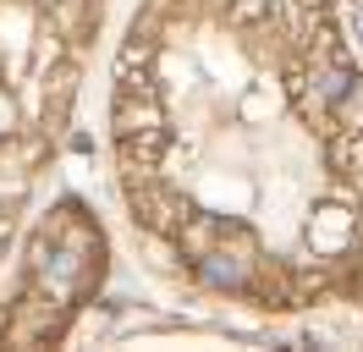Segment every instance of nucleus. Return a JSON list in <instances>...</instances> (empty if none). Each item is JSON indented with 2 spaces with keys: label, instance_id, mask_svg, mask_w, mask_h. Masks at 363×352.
<instances>
[{
  "label": "nucleus",
  "instance_id": "nucleus-3",
  "mask_svg": "<svg viewBox=\"0 0 363 352\" xmlns=\"http://www.w3.org/2000/svg\"><path fill=\"white\" fill-rule=\"evenodd\" d=\"M165 127V110H160L155 94H116V132L133 138V132Z\"/></svg>",
  "mask_w": 363,
  "mask_h": 352
},
{
  "label": "nucleus",
  "instance_id": "nucleus-5",
  "mask_svg": "<svg viewBox=\"0 0 363 352\" xmlns=\"http://www.w3.org/2000/svg\"><path fill=\"white\" fill-rule=\"evenodd\" d=\"M199 270H204L209 286H242V275H248V270H242V259H231V253H204V264H199Z\"/></svg>",
  "mask_w": 363,
  "mask_h": 352
},
{
  "label": "nucleus",
  "instance_id": "nucleus-4",
  "mask_svg": "<svg viewBox=\"0 0 363 352\" xmlns=\"http://www.w3.org/2000/svg\"><path fill=\"white\" fill-rule=\"evenodd\" d=\"M330 165H336L341 176H352V182H363V132H341L336 143H330Z\"/></svg>",
  "mask_w": 363,
  "mask_h": 352
},
{
  "label": "nucleus",
  "instance_id": "nucleus-7",
  "mask_svg": "<svg viewBox=\"0 0 363 352\" xmlns=\"http://www.w3.org/2000/svg\"><path fill=\"white\" fill-rule=\"evenodd\" d=\"M336 105H341V116H347V121H352V127L363 132V88L352 83V88H347V94H341V99H336Z\"/></svg>",
  "mask_w": 363,
  "mask_h": 352
},
{
  "label": "nucleus",
  "instance_id": "nucleus-9",
  "mask_svg": "<svg viewBox=\"0 0 363 352\" xmlns=\"http://www.w3.org/2000/svg\"><path fill=\"white\" fill-rule=\"evenodd\" d=\"M352 28H358V39H363V0H352Z\"/></svg>",
  "mask_w": 363,
  "mask_h": 352
},
{
  "label": "nucleus",
  "instance_id": "nucleus-1",
  "mask_svg": "<svg viewBox=\"0 0 363 352\" xmlns=\"http://www.w3.org/2000/svg\"><path fill=\"white\" fill-rule=\"evenodd\" d=\"M127 193H133V209L149 231H182V220L193 215V204L182 193H171V187H155V176L149 182H127Z\"/></svg>",
  "mask_w": 363,
  "mask_h": 352
},
{
  "label": "nucleus",
  "instance_id": "nucleus-2",
  "mask_svg": "<svg viewBox=\"0 0 363 352\" xmlns=\"http://www.w3.org/2000/svg\"><path fill=\"white\" fill-rule=\"evenodd\" d=\"M352 226H358V215H352V209L325 204V209L314 215V226H308V242H314L319 253H341V248L352 242Z\"/></svg>",
  "mask_w": 363,
  "mask_h": 352
},
{
  "label": "nucleus",
  "instance_id": "nucleus-6",
  "mask_svg": "<svg viewBox=\"0 0 363 352\" xmlns=\"http://www.w3.org/2000/svg\"><path fill=\"white\" fill-rule=\"evenodd\" d=\"M314 83H319V99H330V105H336V99H341L352 83H358V77L347 72V61H330L325 72H314Z\"/></svg>",
  "mask_w": 363,
  "mask_h": 352
},
{
  "label": "nucleus",
  "instance_id": "nucleus-10",
  "mask_svg": "<svg viewBox=\"0 0 363 352\" xmlns=\"http://www.w3.org/2000/svg\"><path fill=\"white\" fill-rule=\"evenodd\" d=\"M11 237V215H6V209H0V242Z\"/></svg>",
  "mask_w": 363,
  "mask_h": 352
},
{
  "label": "nucleus",
  "instance_id": "nucleus-8",
  "mask_svg": "<svg viewBox=\"0 0 363 352\" xmlns=\"http://www.w3.org/2000/svg\"><path fill=\"white\" fill-rule=\"evenodd\" d=\"M149 50H155V44H149V39H138V33H133V44L121 50V72H127V66H143V61H149Z\"/></svg>",
  "mask_w": 363,
  "mask_h": 352
},
{
  "label": "nucleus",
  "instance_id": "nucleus-11",
  "mask_svg": "<svg viewBox=\"0 0 363 352\" xmlns=\"http://www.w3.org/2000/svg\"><path fill=\"white\" fill-rule=\"evenodd\" d=\"M39 6H55V0H39Z\"/></svg>",
  "mask_w": 363,
  "mask_h": 352
}]
</instances>
